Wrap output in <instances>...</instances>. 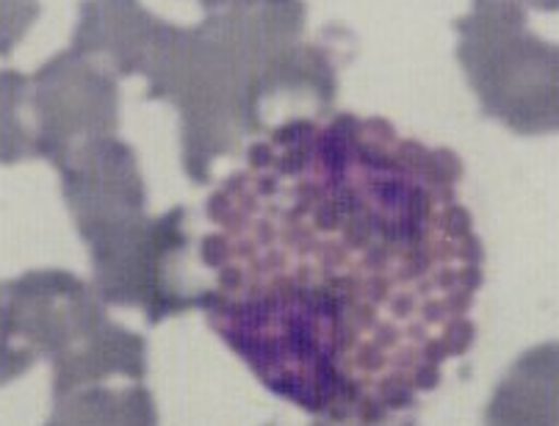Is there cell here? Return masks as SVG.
Here are the masks:
<instances>
[{
  "label": "cell",
  "instance_id": "1",
  "mask_svg": "<svg viewBox=\"0 0 559 426\" xmlns=\"http://www.w3.org/2000/svg\"><path fill=\"white\" fill-rule=\"evenodd\" d=\"M463 161L380 117L288 119L205 202L203 313L266 391L330 424H385L476 338L485 247Z\"/></svg>",
  "mask_w": 559,
  "mask_h": 426
},
{
  "label": "cell",
  "instance_id": "2",
  "mask_svg": "<svg viewBox=\"0 0 559 426\" xmlns=\"http://www.w3.org/2000/svg\"><path fill=\"white\" fill-rule=\"evenodd\" d=\"M305 0H261L205 14L194 28L167 23L147 72V100L180 114V161L191 184L263 133L261 90L274 61L302 42Z\"/></svg>",
  "mask_w": 559,
  "mask_h": 426
},
{
  "label": "cell",
  "instance_id": "3",
  "mask_svg": "<svg viewBox=\"0 0 559 426\" xmlns=\"http://www.w3.org/2000/svg\"><path fill=\"white\" fill-rule=\"evenodd\" d=\"M457 61L485 117L518 137L559 133V45L530 28L521 0H483L454 20Z\"/></svg>",
  "mask_w": 559,
  "mask_h": 426
},
{
  "label": "cell",
  "instance_id": "4",
  "mask_svg": "<svg viewBox=\"0 0 559 426\" xmlns=\"http://www.w3.org/2000/svg\"><path fill=\"white\" fill-rule=\"evenodd\" d=\"M90 249L95 291L103 305L139 308L147 324L203 308V291L186 277V208L126 222L84 238Z\"/></svg>",
  "mask_w": 559,
  "mask_h": 426
},
{
  "label": "cell",
  "instance_id": "5",
  "mask_svg": "<svg viewBox=\"0 0 559 426\" xmlns=\"http://www.w3.org/2000/svg\"><path fill=\"white\" fill-rule=\"evenodd\" d=\"M106 316L95 285L64 269H36L0 283V388L36 360L50 363L81 344Z\"/></svg>",
  "mask_w": 559,
  "mask_h": 426
},
{
  "label": "cell",
  "instance_id": "6",
  "mask_svg": "<svg viewBox=\"0 0 559 426\" xmlns=\"http://www.w3.org/2000/svg\"><path fill=\"white\" fill-rule=\"evenodd\" d=\"M31 119L36 158L64 164L84 144L117 137V78L75 50L50 56L31 75Z\"/></svg>",
  "mask_w": 559,
  "mask_h": 426
},
{
  "label": "cell",
  "instance_id": "7",
  "mask_svg": "<svg viewBox=\"0 0 559 426\" xmlns=\"http://www.w3.org/2000/svg\"><path fill=\"white\" fill-rule=\"evenodd\" d=\"M56 173L81 238L147 213V184L139 158L131 144L119 142L117 137L84 144L56 166Z\"/></svg>",
  "mask_w": 559,
  "mask_h": 426
},
{
  "label": "cell",
  "instance_id": "8",
  "mask_svg": "<svg viewBox=\"0 0 559 426\" xmlns=\"http://www.w3.org/2000/svg\"><path fill=\"white\" fill-rule=\"evenodd\" d=\"M167 20L155 17L139 0H81L72 48L117 75H144Z\"/></svg>",
  "mask_w": 559,
  "mask_h": 426
},
{
  "label": "cell",
  "instance_id": "9",
  "mask_svg": "<svg viewBox=\"0 0 559 426\" xmlns=\"http://www.w3.org/2000/svg\"><path fill=\"white\" fill-rule=\"evenodd\" d=\"M483 426H559V341L532 346L493 388Z\"/></svg>",
  "mask_w": 559,
  "mask_h": 426
},
{
  "label": "cell",
  "instance_id": "10",
  "mask_svg": "<svg viewBox=\"0 0 559 426\" xmlns=\"http://www.w3.org/2000/svg\"><path fill=\"white\" fill-rule=\"evenodd\" d=\"M147 374V344L139 332L106 319L53 360V397L75 388L106 386L111 379L142 382Z\"/></svg>",
  "mask_w": 559,
  "mask_h": 426
},
{
  "label": "cell",
  "instance_id": "11",
  "mask_svg": "<svg viewBox=\"0 0 559 426\" xmlns=\"http://www.w3.org/2000/svg\"><path fill=\"white\" fill-rule=\"evenodd\" d=\"M45 426H158L153 393L133 382L128 388L86 386L53 397Z\"/></svg>",
  "mask_w": 559,
  "mask_h": 426
},
{
  "label": "cell",
  "instance_id": "12",
  "mask_svg": "<svg viewBox=\"0 0 559 426\" xmlns=\"http://www.w3.org/2000/svg\"><path fill=\"white\" fill-rule=\"evenodd\" d=\"M28 158H36L31 78L20 70H0V164Z\"/></svg>",
  "mask_w": 559,
  "mask_h": 426
},
{
  "label": "cell",
  "instance_id": "13",
  "mask_svg": "<svg viewBox=\"0 0 559 426\" xmlns=\"http://www.w3.org/2000/svg\"><path fill=\"white\" fill-rule=\"evenodd\" d=\"M39 0H0V56L17 48L31 25L39 20Z\"/></svg>",
  "mask_w": 559,
  "mask_h": 426
},
{
  "label": "cell",
  "instance_id": "14",
  "mask_svg": "<svg viewBox=\"0 0 559 426\" xmlns=\"http://www.w3.org/2000/svg\"><path fill=\"white\" fill-rule=\"evenodd\" d=\"M205 12H222V9H233V7H247V3H261V0H197Z\"/></svg>",
  "mask_w": 559,
  "mask_h": 426
},
{
  "label": "cell",
  "instance_id": "15",
  "mask_svg": "<svg viewBox=\"0 0 559 426\" xmlns=\"http://www.w3.org/2000/svg\"><path fill=\"white\" fill-rule=\"evenodd\" d=\"M526 9H537V12L554 14L559 12V0H521Z\"/></svg>",
  "mask_w": 559,
  "mask_h": 426
},
{
  "label": "cell",
  "instance_id": "16",
  "mask_svg": "<svg viewBox=\"0 0 559 426\" xmlns=\"http://www.w3.org/2000/svg\"><path fill=\"white\" fill-rule=\"evenodd\" d=\"M313 426H382V424H330V421H319V424ZM399 426H416L413 421H405V424H399Z\"/></svg>",
  "mask_w": 559,
  "mask_h": 426
},
{
  "label": "cell",
  "instance_id": "17",
  "mask_svg": "<svg viewBox=\"0 0 559 426\" xmlns=\"http://www.w3.org/2000/svg\"><path fill=\"white\" fill-rule=\"evenodd\" d=\"M474 3H483V0H474Z\"/></svg>",
  "mask_w": 559,
  "mask_h": 426
}]
</instances>
